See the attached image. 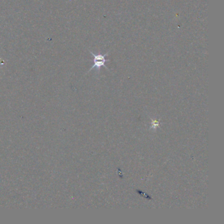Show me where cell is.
<instances>
[{
    "mask_svg": "<svg viewBox=\"0 0 224 224\" xmlns=\"http://www.w3.org/2000/svg\"><path fill=\"white\" fill-rule=\"evenodd\" d=\"M90 53L93 57V65L91 66V68L90 69L89 72L91 71L93 69H95V68H96V69H97V70L99 72L101 66L105 67L107 70H109V69H108V68L105 65L106 62H109L110 61L109 60H107V59H105V57L109 55V53H107L104 54V55H103V54H97V55H96V54L93 53V52L90 51Z\"/></svg>",
    "mask_w": 224,
    "mask_h": 224,
    "instance_id": "cell-1",
    "label": "cell"
}]
</instances>
